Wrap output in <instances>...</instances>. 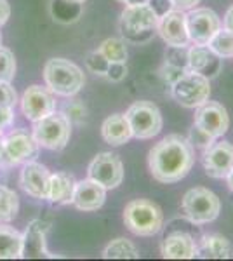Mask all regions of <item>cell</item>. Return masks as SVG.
<instances>
[{
    "label": "cell",
    "instance_id": "d590c367",
    "mask_svg": "<svg viewBox=\"0 0 233 261\" xmlns=\"http://www.w3.org/2000/svg\"><path fill=\"white\" fill-rule=\"evenodd\" d=\"M148 6L155 11V14L159 16V18H162L164 14H167L169 11L174 9L171 0H148Z\"/></svg>",
    "mask_w": 233,
    "mask_h": 261
},
{
    "label": "cell",
    "instance_id": "f35d334b",
    "mask_svg": "<svg viewBox=\"0 0 233 261\" xmlns=\"http://www.w3.org/2000/svg\"><path fill=\"white\" fill-rule=\"evenodd\" d=\"M11 16V6L7 0H0V27H4V24L7 23V19H9Z\"/></svg>",
    "mask_w": 233,
    "mask_h": 261
},
{
    "label": "cell",
    "instance_id": "d6a6232c",
    "mask_svg": "<svg viewBox=\"0 0 233 261\" xmlns=\"http://www.w3.org/2000/svg\"><path fill=\"white\" fill-rule=\"evenodd\" d=\"M18 103V92L11 82L0 81V108H14Z\"/></svg>",
    "mask_w": 233,
    "mask_h": 261
},
{
    "label": "cell",
    "instance_id": "ee69618b",
    "mask_svg": "<svg viewBox=\"0 0 233 261\" xmlns=\"http://www.w3.org/2000/svg\"><path fill=\"white\" fill-rule=\"evenodd\" d=\"M2 141H4V134H2V130H0V148H2Z\"/></svg>",
    "mask_w": 233,
    "mask_h": 261
},
{
    "label": "cell",
    "instance_id": "4dcf8cb0",
    "mask_svg": "<svg viewBox=\"0 0 233 261\" xmlns=\"http://www.w3.org/2000/svg\"><path fill=\"white\" fill-rule=\"evenodd\" d=\"M165 56H167V60H165L167 65L181 70H188V49L186 47H171L169 45V50Z\"/></svg>",
    "mask_w": 233,
    "mask_h": 261
},
{
    "label": "cell",
    "instance_id": "e575fe53",
    "mask_svg": "<svg viewBox=\"0 0 233 261\" xmlns=\"http://www.w3.org/2000/svg\"><path fill=\"white\" fill-rule=\"evenodd\" d=\"M125 75H127L125 63H110L105 77H107L108 81H112V82H120V81H124V79H125Z\"/></svg>",
    "mask_w": 233,
    "mask_h": 261
},
{
    "label": "cell",
    "instance_id": "ba28073f",
    "mask_svg": "<svg viewBox=\"0 0 233 261\" xmlns=\"http://www.w3.org/2000/svg\"><path fill=\"white\" fill-rule=\"evenodd\" d=\"M159 16L148 4L127 6L120 18V30L125 39L133 42H145L157 30Z\"/></svg>",
    "mask_w": 233,
    "mask_h": 261
},
{
    "label": "cell",
    "instance_id": "603a6c76",
    "mask_svg": "<svg viewBox=\"0 0 233 261\" xmlns=\"http://www.w3.org/2000/svg\"><path fill=\"white\" fill-rule=\"evenodd\" d=\"M198 254L211 259H228L233 254V246L226 237L219 233L204 235L198 244Z\"/></svg>",
    "mask_w": 233,
    "mask_h": 261
},
{
    "label": "cell",
    "instance_id": "ffe728a7",
    "mask_svg": "<svg viewBox=\"0 0 233 261\" xmlns=\"http://www.w3.org/2000/svg\"><path fill=\"white\" fill-rule=\"evenodd\" d=\"M49 231V223L33 220L23 233V258H42L49 256L45 247V235Z\"/></svg>",
    "mask_w": 233,
    "mask_h": 261
},
{
    "label": "cell",
    "instance_id": "5b68a950",
    "mask_svg": "<svg viewBox=\"0 0 233 261\" xmlns=\"http://www.w3.org/2000/svg\"><path fill=\"white\" fill-rule=\"evenodd\" d=\"M33 138L42 148L47 150H63L70 141L71 136V122L65 112L54 110L50 115L33 122Z\"/></svg>",
    "mask_w": 233,
    "mask_h": 261
},
{
    "label": "cell",
    "instance_id": "ab89813d",
    "mask_svg": "<svg viewBox=\"0 0 233 261\" xmlns=\"http://www.w3.org/2000/svg\"><path fill=\"white\" fill-rule=\"evenodd\" d=\"M223 24H224V28H226V30L233 32V6L230 7V9L226 11V14H224V18H223Z\"/></svg>",
    "mask_w": 233,
    "mask_h": 261
},
{
    "label": "cell",
    "instance_id": "f6af8a7d",
    "mask_svg": "<svg viewBox=\"0 0 233 261\" xmlns=\"http://www.w3.org/2000/svg\"><path fill=\"white\" fill-rule=\"evenodd\" d=\"M0 45H2V35H0Z\"/></svg>",
    "mask_w": 233,
    "mask_h": 261
},
{
    "label": "cell",
    "instance_id": "7bdbcfd3",
    "mask_svg": "<svg viewBox=\"0 0 233 261\" xmlns=\"http://www.w3.org/2000/svg\"><path fill=\"white\" fill-rule=\"evenodd\" d=\"M65 2H68V4H77V6H80V4H84L86 0H65Z\"/></svg>",
    "mask_w": 233,
    "mask_h": 261
},
{
    "label": "cell",
    "instance_id": "e0dca14e",
    "mask_svg": "<svg viewBox=\"0 0 233 261\" xmlns=\"http://www.w3.org/2000/svg\"><path fill=\"white\" fill-rule=\"evenodd\" d=\"M107 200V188L99 185L97 181L87 178L82 181H77L73 193V202L71 204L84 213H92L103 207Z\"/></svg>",
    "mask_w": 233,
    "mask_h": 261
},
{
    "label": "cell",
    "instance_id": "1f68e13d",
    "mask_svg": "<svg viewBox=\"0 0 233 261\" xmlns=\"http://www.w3.org/2000/svg\"><path fill=\"white\" fill-rule=\"evenodd\" d=\"M87 68L96 75H105L110 66V63L105 60V56L99 53V50H92V53L87 54V60H86Z\"/></svg>",
    "mask_w": 233,
    "mask_h": 261
},
{
    "label": "cell",
    "instance_id": "d6986e66",
    "mask_svg": "<svg viewBox=\"0 0 233 261\" xmlns=\"http://www.w3.org/2000/svg\"><path fill=\"white\" fill-rule=\"evenodd\" d=\"M221 60L209 45H193L188 49V70L213 79L221 71Z\"/></svg>",
    "mask_w": 233,
    "mask_h": 261
},
{
    "label": "cell",
    "instance_id": "7c38bea8",
    "mask_svg": "<svg viewBox=\"0 0 233 261\" xmlns=\"http://www.w3.org/2000/svg\"><path fill=\"white\" fill-rule=\"evenodd\" d=\"M56 110V99H54V92L47 86H30L23 92L21 98V112L28 120L37 122L44 117L50 115Z\"/></svg>",
    "mask_w": 233,
    "mask_h": 261
},
{
    "label": "cell",
    "instance_id": "9c48e42d",
    "mask_svg": "<svg viewBox=\"0 0 233 261\" xmlns=\"http://www.w3.org/2000/svg\"><path fill=\"white\" fill-rule=\"evenodd\" d=\"M172 98L185 108H198L211 96L209 79L188 70L171 86Z\"/></svg>",
    "mask_w": 233,
    "mask_h": 261
},
{
    "label": "cell",
    "instance_id": "cb8c5ba5",
    "mask_svg": "<svg viewBox=\"0 0 233 261\" xmlns=\"http://www.w3.org/2000/svg\"><path fill=\"white\" fill-rule=\"evenodd\" d=\"M23 258V233L7 223H0V259Z\"/></svg>",
    "mask_w": 233,
    "mask_h": 261
},
{
    "label": "cell",
    "instance_id": "8992f818",
    "mask_svg": "<svg viewBox=\"0 0 233 261\" xmlns=\"http://www.w3.org/2000/svg\"><path fill=\"white\" fill-rule=\"evenodd\" d=\"M221 211V200L214 192L204 187H195L183 197V213L190 223L200 226L214 221Z\"/></svg>",
    "mask_w": 233,
    "mask_h": 261
},
{
    "label": "cell",
    "instance_id": "484cf974",
    "mask_svg": "<svg viewBox=\"0 0 233 261\" xmlns=\"http://www.w3.org/2000/svg\"><path fill=\"white\" fill-rule=\"evenodd\" d=\"M19 199L14 190L0 185V223H11L18 216Z\"/></svg>",
    "mask_w": 233,
    "mask_h": 261
},
{
    "label": "cell",
    "instance_id": "9a60e30c",
    "mask_svg": "<svg viewBox=\"0 0 233 261\" xmlns=\"http://www.w3.org/2000/svg\"><path fill=\"white\" fill-rule=\"evenodd\" d=\"M157 32L162 37V40L171 47H188L190 37L186 30V12L172 9L162 18H159L157 24Z\"/></svg>",
    "mask_w": 233,
    "mask_h": 261
},
{
    "label": "cell",
    "instance_id": "8fae6325",
    "mask_svg": "<svg viewBox=\"0 0 233 261\" xmlns=\"http://www.w3.org/2000/svg\"><path fill=\"white\" fill-rule=\"evenodd\" d=\"M219 28H221V19L213 9L193 7L186 11V30L193 45H207Z\"/></svg>",
    "mask_w": 233,
    "mask_h": 261
},
{
    "label": "cell",
    "instance_id": "5bb4252c",
    "mask_svg": "<svg viewBox=\"0 0 233 261\" xmlns=\"http://www.w3.org/2000/svg\"><path fill=\"white\" fill-rule=\"evenodd\" d=\"M205 174L216 179H223L233 167V145L228 141H214L202 155Z\"/></svg>",
    "mask_w": 233,
    "mask_h": 261
},
{
    "label": "cell",
    "instance_id": "44dd1931",
    "mask_svg": "<svg viewBox=\"0 0 233 261\" xmlns=\"http://www.w3.org/2000/svg\"><path fill=\"white\" fill-rule=\"evenodd\" d=\"M75 187H77V179H75L73 174H68V172H54V174H50L47 200L56 205L71 204L73 202Z\"/></svg>",
    "mask_w": 233,
    "mask_h": 261
},
{
    "label": "cell",
    "instance_id": "f1b7e54d",
    "mask_svg": "<svg viewBox=\"0 0 233 261\" xmlns=\"http://www.w3.org/2000/svg\"><path fill=\"white\" fill-rule=\"evenodd\" d=\"M16 58L4 45H0V81L2 82H12V79L16 77Z\"/></svg>",
    "mask_w": 233,
    "mask_h": 261
},
{
    "label": "cell",
    "instance_id": "277c9868",
    "mask_svg": "<svg viewBox=\"0 0 233 261\" xmlns=\"http://www.w3.org/2000/svg\"><path fill=\"white\" fill-rule=\"evenodd\" d=\"M40 145L24 129H14L4 136L0 148V169H11L19 164H27L37 159Z\"/></svg>",
    "mask_w": 233,
    "mask_h": 261
},
{
    "label": "cell",
    "instance_id": "74e56055",
    "mask_svg": "<svg viewBox=\"0 0 233 261\" xmlns=\"http://www.w3.org/2000/svg\"><path fill=\"white\" fill-rule=\"evenodd\" d=\"M172 7L177 11H190L193 7H197V4H200V0H171Z\"/></svg>",
    "mask_w": 233,
    "mask_h": 261
},
{
    "label": "cell",
    "instance_id": "d4e9b609",
    "mask_svg": "<svg viewBox=\"0 0 233 261\" xmlns=\"http://www.w3.org/2000/svg\"><path fill=\"white\" fill-rule=\"evenodd\" d=\"M103 258L105 259H138L139 251L129 239L118 237L113 239L103 249Z\"/></svg>",
    "mask_w": 233,
    "mask_h": 261
},
{
    "label": "cell",
    "instance_id": "7402d4cb",
    "mask_svg": "<svg viewBox=\"0 0 233 261\" xmlns=\"http://www.w3.org/2000/svg\"><path fill=\"white\" fill-rule=\"evenodd\" d=\"M101 136L112 146L125 145L133 138V130H131V125L127 122L125 115L113 113L108 119H105L103 125H101Z\"/></svg>",
    "mask_w": 233,
    "mask_h": 261
},
{
    "label": "cell",
    "instance_id": "6da1fadb",
    "mask_svg": "<svg viewBox=\"0 0 233 261\" xmlns=\"http://www.w3.org/2000/svg\"><path fill=\"white\" fill-rule=\"evenodd\" d=\"M195 162L193 146L186 138L171 134L155 143L148 153V167L159 183H177L192 171Z\"/></svg>",
    "mask_w": 233,
    "mask_h": 261
},
{
    "label": "cell",
    "instance_id": "8d00e7d4",
    "mask_svg": "<svg viewBox=\"0 0 233 261\" xmlns=\"http://www.w3.org/2000/svg\"><path fill=\"white\" fill-rule=\"evenodd\" d=\"M14 120V110L12 108H0V130L7 129Z\"/></svg>",
    "mask_w": 233,
    "mask_h": 261
},
{
    "label": "cell",
    "instance_id": "83f0119b",
    "mask_svg": "<svg viewBox=\"0 0 233 261\" xmlns=\"http://www.w3.org/2000/svg\"><path fill=\"white\" fill-rule=\"evenodd\" d=\"M207 45L219 58H233V32L226 30V28H219Z\"/></svg>",
    "mask_w": 233,
    "mask_h": 261
},
{
    "label": "cell",
    "instance_id": "ac0fdd59",
    "mask_svg": "<svg viewBox=\"0 0 233 261\" xmlns=\"http://www.w3.org/2000/svg\"><path fill=\"white\" fill-rule=\"evenodd\" d=\"M160 252L167 259H193L198 256V244L190 233L174 231L162 241Z\"/></svg>",
    "mask_w": 233,
    "mask_h": 261
},
{
    "label": "cell",
    "instance_id": "30bf717a",
    "mask_svg": "<svg viewBox=\"0 0 233 261\" xmlns=\"http://www.w3.org/2000/svg\"><path fill=\"white\" fill-rule=\"evenodd\" d=\"M87 178L97 181L107 190H113L124 181V164L117 153L101 151L89 164Z\"/></svg>",
    "mask_w": 233,
    "mask_h": 261
},
{
    "label": "cell",
    "instance_id": "52a82bcc",
    "mask_svg": "<svg viewBox=\"0 0 233 261\" xmlns=\"http://www.w3.org/2000/svg\"><path fill=\"white\" fill-rule=\"evenodd\" d=\"M125 119L133 130V138H138V140H151L162 130L164 125L159 107L145 99L131 105L125 112Z\"/></svg>",
    "mask_w": 233,
    "mask_h": 261
},
{
    "label": "cell",
    "instance_id": "4fadbf2b",
    "mask_svg": "<svg viewBox=\"0 0 233 261\" xmlns=\"http://www.w3.org/2000/svg\"><path fill=\"white\" fill-rule=\"evenodd\" d=\"M193 124L198 125L200 129H204L205 133H209L211 136H214L218 140L230 127V117H228L226 108L221 103L207 99L204 105H200L195 110Z\"/></svg>",
    "mask_w": 233,
    "mask_h": 261
},
{
    "label": "cell",
    "instance_id": "2e32d148",
    "mask_svg": "<svg viewBox=\"0 0 233 261\" xmlns=\"http://www.w3.org/2000/svg\"><path fill=\"white\" fill-rule=\"evenodd\" d=\"M19 185L30 197L39 200H47L50 172L45 166L32 161L23 164V169L19 174Z\"/></svg>",
    "mask_w": 233,
    "mask_h": 261
},
{
    "label": "cell",
    "instance_id": "7a4b0ae2",
    "mask_svg": "<svg viewBox=\"0 0 233 261\" xmlns=\"http://www.w3.org/2000/svg\"><path fill=\"white\" fill-rule=\"evenodd\" d=\"M44 81L54 94L75 96L86 84V77L80 66L65 58H53L44 66Z\"/></svg>",
    "mask_w": 233,
    "mask_h": 261
},
{
    "label": "cell",
    "instance_id": "60d3db41",
    "mask_svg": "<svg viewBox=\"0 0 233 261\" xmlns=\"http://www.w3.org/2000/svg\"><path fill=\"white\" fill-rule=\"evenodd\" d=\"M118 2L125 4L127 6H141V4H148V0H118Z\"/></svg>",
    "mask_w": 233,
    "mask_h": 261
},
{
    "label": "cell",
    "instance_id": "f546056e",
    "mask_svg": "<svg viewBox=\"0 0 233 261\" xmlns=\"http://www.w3.org/2000/svg\"><path fill=\"white\" fill-rule=\"evenodd\" d=\"M188 141L192 143L193 148L205 150V148H209V146L216 141V138H214V136H211L209 133H205L204 129H200L198 125H195V124H193V127L190 129Z\"/></svg>",
    "mask_w": 233,
    "mask_h": 261
},
{
    "label": "cell",
    "instance_id": "836d02e7",
    "mask_svg": "<svg viewBox=\"0 0 233 261\" xmlns=\"http://www.w3.org/2000/svg\"><path fill=\"white\" fill-rule=\"evenodd\" d=\"M65 115L68 117L71 124H82L87 117V110L80 101H73V103L66 105L65 108Z\"/></svg>",
    "mask_w": 233,
    "mask_h": 261
},
{
    "label": "cell",
    "instance_id": "b9f144b4",
    "mask_svg": "<svg viewBox=\"0 0 233 261\" xmlns=\"http://www.w3.org/2000/svg\"><path fill=\"white\" fill-rule=\"evenodd\" d=\"M226 183H228V188L233 192V167H231V171L228 172V176H226Z\"/></svg>",
    "mask_w": 233,
    "mask_h": 261
},
{
    "label": "cell",
    "instance_id": "4316f807",
    "mask_svg": "<svg viewBox=\"0 0 233 261\" xmlns=\"http://www.w3.org/2000/svg\"><path fill=\"white\" fill-rule=\"evenodd\" d=\"M101 54L105 56V60L108 63H125L127 61V47L125 42L120 39H107L101 42V45L97 47Z\"/></svg>",
    "mask_w": 233,
    "mask_h": 261
},
{
    "label": "cell",
    "instance_id": "3957f363",
    "mask_svg": "<svg viewBox=\"0 0 233 261\" xmlns=\"http://www.w3.org/2000/svg\"><path fill=\"white\" fill-rule=\"evenodd\" d=\"M124 223L134 235L153 237L164 226V213L153 200L134 199L124 209Z\"/></svg>",
    "mask_w": 233,
    "mask_h": 261
}]
</instances>
